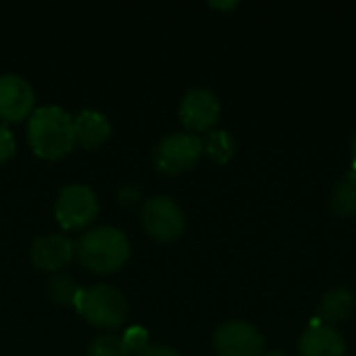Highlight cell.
Listing matches in <instances>:
<instances>
[{"label": "cell", "mask_w": 356, "mask_h": 356, "mask_svg": "<svg viewBox=\"0 0 356 356\" xmlns=\"http://www.w3.org/2000/svg\"><path fill=\"white\" fill-rule=\"evenodd\" d=\"M27 140L31 150L46 161L69 154L75 146L73 117L60 106H42L29 115Z\"/></svg>", "instance_id": "cell-1"}, {"label": "cell", "mask_w": 356, "mask_h": 356, "mask_svg": "<svg viewBox=\"0 0 356 356\" xmlns=\"http://www.w3.org/2000/svg\"><path fill=\"white\" fill-rule=\"evenodd\" d=\"M75 254L79 263L92 273H113L119 271L129 259V240L121 229L96 227L86 232L77 244Z\"/></svg>", "instance_id": "cell-2"}, {"label": "cell", "mask_w": 356, "mask_h": 356, "mask_svg": "<svg viewBox=\"0 0 356 356\" xmlns=\"http://www.w3.org/2000/svg\"><path fill=\"white\" fill-rule=\"evenodd\" d=\"M79 313L88 323L100 330H115L127 317V302L123 294L113 286H92L90 290H79L75 300Z\"/></svg>", "instance_id": "cell-3"}, {"label": "cell", "mask_w": 356, "mask_h": 356, "mask_svg": "<svg viewBox=\"0 0 356 356\" xmlns=\"http://www.w3.org/2000/svg\"><path fill=\"white\" fill-rule=\"evenodd\" d=\"M202 154V140L196 134H171L152 150V163L161 173L179 175L190 171Z\"/></svg>", "instance_id": "cell-4"}, {"label": "cell", "mask_w": 356, "mask_h": 356, "mask_svg": "<svg viewBox=\"0 0 356 356\" xmlns=\"http://www.w3.org/2000/svg\"><path fill=\"white\" fill-rule=\"evenodd\" d=\"M98 198L92 192V188L83 184L67 186L54 204L56 221L63 229H83L98 217Z\"/></svg>", "instance_id": "cell-5"}, {"label": "cell", "mask_w": 356, "mask_h": 356, "mask_svg": "<svg viewBox=\"0 0 356 356\" xmlns=\"http://www.w3.org/2000/svg\"><path fill=\"white\" fill-rule=\"evenodd\" d=\"M142 225L159 242H175L186 227L184 211L169 196H154L142 207Z\"/></svg>", "instance_id": "cell-6"}, {"label": "cell", "mask_w": 356, "mask_h": 356, "mask_svg": "<svg viewBox=\"0 0 356 356\" xmlns=\"http://www.w3.org/2000/svg\"><path fill=\"white\" fill-rule=\"evenodd\" d=\"M213 346L219 356H261L265 340L254 325L246 321H227L217 327Z\"/></svg>", "instance_id": "cell-7"}, {"label": "cell", "mask_w": 356, "mask_h": 356, "mask_svg": "<svg viewBox=\"0 0 356 356\" xmlns=\"http://www.w3.org/2000/svg\"><path fill=\"white\" fill-rule=\"evenodd\" d=\"M221 104L219 98L207 88L190 90L179 104V119L181 123L196 134L211 131V127L219 121Z\"/></svg>", "instance_id": "cell-8"}, {"label": "cell", "mask_w": 356, "mask_h": 356, "mask_svg": "<svg viewBox=\"0 0 356 356\" xmlns=\"http://www.w3.org/2000/svg\"><path fill=\"white\" fill-rule=\"evenodd\" d=\"M35 94L27 79L15 73L0 75V121L19 123L33 113Z\"/></svg>", "instance_id": "cell-9"}, {"label": "cell", "mask_w": 356, "mask_h": 356, "mask_svg": "<svg viewBox=\"0 0 356 356\" xmlns=\"http://www.w3.org/2000/svg\"><path fill=\"white\" fill-rule=\"evenodd\" d=\"M298 355L300 356H344L346 342L336 332V327L321 323L319 319L313 321L298 340Z\"/></svg>", "instance_id": "cell-10"}, {"label": "cell", "mask_w": 356, "mask_h": 356, "mask_svg": "<svg viewBox=\"0 0 356 356\" xmlns=\"http://www.w3.org/2000/svg\"><path fill=\"white\" fill-rule=\"evenodd\" d=\"M31 261L35 267L44 271H58L63 269L75 254V246L67 236L60 234H46L40 236L31 244Z\"/></svg>", "instance_id": "cell-11"}, {"label": "cell", "mask_w": 356, "mask_h": 356, "mask_svg": "<svg viewBox=\"0 0 356 356\" xmlns=\"http://www.w3.org/2000/svg\"><path fill=\"white\" fill-rule=\"evenodd\" d=\"M73 129H75V144L81 146L83 150H94L111 138L108 119L92 108L81 111L73 119Z\"/></svg>", "instance_id": "cell-12"}, {"label": "cell", "mask_w": 356, "mask_h": 356, "mask_svg": "<svg viewBox=\"0 0 356 356\" xmlns=\"http://www.w3.org/2000/svg\"><path fill=\"white\" fill-rule=\"evenodd\" d=\"M355 296L344 288H336V290H330L327 294H323V298L319 302V315L317 317L321 323L334 327L336 323L350 319L355 313Z\"/></svg>", "instance_id": "cell-13"}, {"label": "cell", "mask_w": 356, "mask_h": 356, "mask_svg": "<svg viewBox=\"0 0 356 356\" xmlns=\"http://www.w3.org/2000/svg\"><path fill=\"white\" fill-rule=\"evenodd\" d=\"M330 207L338 217L356 215V171H350L334 186L330 196Z\"/></svg>", "instance_id": "cell-14"}, {"label": "cell", "mask_w": 356, "mask_h": 356, "mask_svg": "<svg viewBox=\"0 0 356 356\" xmlns=\"http://www.w3.org/2000/svg\"><path fill=\"white\" fill-rule=\"evenodd\" d=\"M202 152H207V156L213 161V163H219V165H225L229 163V159L234 156L236 152V142L234 138L223 131V129H217V131H209L202 140Z\"/></svg>", "instance_id": "cell-15"}, {"label": "cell", "mask_w": 356, "mask_h": 356, "mask_svg": "<svg viewBox=\"0 0 356 356\" xmlns=\"http://www.w3.org/2000/svg\"><path fill=\"white\" fill-rule=\"evenodd\" d=\"M48 296L56 305H71V302L77 300L79 288H77L73 277H69V275H54L48 282Z\"/></svg>", "instance_id": "cell-16"}, {"label": "cell", "mask_w": 356, "mask_h": 356, "mask_svg": "<svg viewBox=\"0 0 356 356\" xmlns=\"http://www.w3.org/2000/svg\"><path fill=\"white\" fill-rule=\"evenodd\" d=\"M88 356H131L129 348L125 346L123 338L106 334L96 338L90 348H88Z\"/></svg>", "instance_id": "cell-17"}, {"label": "cell", "mask_w": 356, "mask_h": 356, "mask_svg": "<svg viewBox=\"0 0 356 356\" xmlns=\"http://www.w3.org/2000/svg\"><path fill=\"white\" fill-rule=\"evenodd\" d=\"M123 342L129 348V353H142L148 346V332L140 325L129 327L123 336Z\"/></svg>", "instance_id": "cell-18"}, {"label": "cell", "mask_w": 356, "mask_h": 356, "mask_svg": "<svg viewBox=\"0 0 356 356\" xmlns=\"http://www.w3.org/2000/svg\"><path fill=\"white\" fill-rule=\"evenodd\" d=\"M17 150V142H15V136L13 131L0 121V165L6 163Z\"/></svg>", "instance_id": "cell-19"}, {"label": "cell", "mask_w": 356, "mask_h": 356, "mask_svg": "<svg viewBox=\"0 0 356 356\" xmlns=\"http://www.w3.org/2000/svg\"><path fill=\"white\" fill-rule=\"evenodd\" d=\"M138 356H181L177 350L169 348V346H152L148 344L142 353H138Z\"/></svg>", "instance_id": "cell-20"}, {"label": "cell", "mask_w": 356, "mask_h": 356, "mask_svg": "<svg viewBox=\"0 0 356 356\" xmlns=\"http://www.w3.org/2000/svg\"><path fill=\"white\" fill-rule=\"evenodd\" d=\"M261 356H286L284 353H277V350H273V353H263Z\"/></svg>", "instance_id": "cell-21"}, {"label": "cell", "mask_w": 356, "mask_h": 356, "mask_svg": "<svg viewBox=\"0 0 356 356\" xmlns=\"http://www.w3.org/2000/svg\"><path fill=\"white\" fill-rule=\"evenodd\" d=\"M353 154H355V163H356V136H355V140H353Z\"/></svg>", "instance_id": "cell-22"}]
</instances>
